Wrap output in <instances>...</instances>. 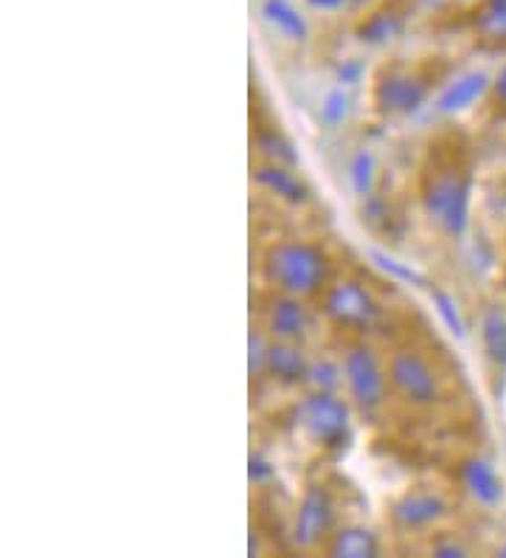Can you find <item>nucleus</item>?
I'll use <instances>...</instances> for the list:
<instances>
[{"label":"nucleus","mask_w":506,"mask_h":558,"mask_svg":"<svg viewBox=\"0 0 506 558\" xmlns=\"http://www.w3.org/2000/svg\"><path fill=\"white\" fill-rule=\"evenodd\" d=\"M431 300H433V307H436L439 319H442L447 325V330H451V333L456 336V339H465L467 327H465V319H461L459 305H456V300H453V296H447V293L442 291V288H433Z\"/></svg>","instance_id":"obj_22"},{"label":"nucleus","mask_w":506,"mask_h":558,"mask_svg":"<svg viewBox=\"0 0 506 558\" xmlns=\"http://www.w3.org/2000/svg\"><path fill=\"white\" fill-rule=\"evenodd\" d=\"M388 384L414 409H431L442 398V384L425 355L417 350H399L388 361Z\"/></svg>","instance_id":"obj_3"},{"label":"nucleus","mask_w":506,"mask_h":558,"mask_svg":"<svg viewBox=\"0 0 506 558\" xmlns=\"http://www.w3.org/2000/svg\"><path fill=\"white\" fill-rule=\"evenodd\" d=\"M476 32L493 43H506V0H484L476 12Z\"/></svg>","instance_id":"obj_19"},{"label":"nucleus","mask_w":506,"mask_h":558,"mask_svg":"<svg viewBox=\"0 0 506 558\" xmlns=\"http://www.w3.org/2000/svg\"><path fill=\"white\" fill-rule=\"evenodd\" d=\"M310 364L312 361L304 355L296 341H276L268 350V375L276 378L279 384L296 387L310 378Z\"/></svg>","instance_id":"obj_12"},{"label":"nucleus","mask_w":506,"mask_h":558,"mask_svg":"<svg viewBox=\"0 0 506 558\" xmlns=\"http://www.w3.org/2000/svg\"><path fill=\"white\" fill-rule=\"evenodd\" d=\"M392 517L403 531H422L447 517V502L433 490H411L399 502H394Z\"/></svg>","instance_id":"obj_9"},{"label":"nucleus","mask_w":506,"mask_h":558,"mask_svg":"<svg viewBox=\"0 0 506 558\" xmlns=\"http://www.w3.org/2000/svg\"><path fill=\"white\" fill-rule=\"evenodd\" d=\"M326 553L332 558H374L380 553V545L374 533L351 524V527H341V531L332 533Z\"/></svg>","instance_id":"obj_15"},{"label":"nucleus","mask_w":506,"mask_h":558,"mask_svg":"<svg viewBox=\"0 0 506 558\" xmlns=\"http://www.w3.org/2000/svg\"><path fill=\"white\" fill-rule=\"evenodd\" d=\"M257 150L273 163H287V167L298 163L296 147H293V144L287 142L282 133H279V130H259V133H257Z\"/></svg>","instance_id":"obj_20"},{"label":"nucleus","mask_w":506,"mask_h":558,"mask_svg":"<svg viewBox=\"0 0 506 558\" xmlns=\"http://www.w3.org/2000/svg\"><path fill=\"white\" fill-rule=\"evenodd\" d=\"M262 14L264 21L270 26H276V32H282L287 40H307L310 35V26H307V17L293 7L291 0H264L262 3Z\"/></svg>","instance_id":"obj_16"},{"label":"nucleus","mask_w":506,"mask_h":558,"mask_svg":"<svg viewBox=\"0 0 506 558\" xmlns=\"http://www.w3.org/2000/svg\"><path fill=\"white\" fill-rule=\"evenodd\" d=\"M248 477H250V483H257V485L268 483V480L273 477V465H270V460H264L262 454H250Z\"/></svg>","instance_id":"obj_27"},{"label":"nucleus","mask_w":506,"mask_h":558,"mask_svg":"<svg viewBox=\"0 0 506 558\" xmlns=\"http://www.w3.org/2000/svg\"><path fill=\"white\" fill-rule=\"evenodd\" d=\"M307 307H304L301 296H291V293H279L268 305V316H264V327L276 341H301L307 336Z\"/></svg>","instance_id":"obj_10"},{"label":"nucleus","mask_w":506,"mask_h":558,"mask_svg":"<svg viewBox=\"0 0 506 558\" xmlns=\"http://www.w3.org/2000/svg\"><path fill=\"white\" fill-rule=\"evenodd\" d=\"M428 99V82L414 74H385L374 85V105L385 117H408Z\"/></svg>","instance_id":"obj_8"},{"label":"nucleus","mask_w":506,"mask_h":558,"mask_svg":"<svg viewBox=\"0 0 506 558\" xmlns=\"http://www.w3.org/2000/svg\"><path fill=\"white\" fill-rule=\"evenodd\" d=\"M451 3L459 9H476V7H481L484 0H451Z\"/></svg>","instance_id":"obj_32"},{"label":"nucleus","mask_w":506,"mask_h":558,"mask_svg":"<svg viewBox=\"0 0 506 558\" xmlns=\"http://www.w3.org/2000/svg\"><path fill=\"white\" fill-rule=\"evenodd\" d=\"M324 316L337 327L369 330L380 319V305L360 282L344 279V282L330 286V291L324 293Z\"/></svg>","instance_id":"obj_5"},{"label":"nucleus","mask_w":506,"mask_h":558,"mask_svg":"<svg viewBox=\"0 0 506 558\" xmlns=\"http://www.w3.org/2000/svg\"><path fill=\"white\" fill-rule=\"evenodd\" d=\"M344 381L351 401L363 412H374L385 401V373L371 348H351L344 359Z\"/></svg>","instance_id":"obj_6"},{"label":"nucleus","mask_w":506,"mask_h":558,"mask_svg":"<svg viewBox=\"0 0 506 558\" xmlns=\"http://www.w3.org/2000/svg\"><path fill=\"white\" fill-rule=\"evenodd\" d=\"M481 341H484L486 359L495 367H506V314L501 307H486L481 319Z\"/></svg>","instance_id":"obj_18"},{"label":"nucleus","mask_w":506,"mask_h":558,"mask_svg":"<svg viewBox=\"0 0 506 558\" xmlns=\"http://www.w3.org/2000/svg\"><path fill=\"white\" fill-rule=\"evenodd\" d=\"M351 99L344 88H335L324 96V105H321V122L326 128H337V124H344L346 117H349Z\"/></svg>","instance_id":"obj_24"},{"label":"nucleus","mask_w":506,"mask_h":558,"mask_svg":"<svg viewBox=\"0 0 506 558\" xmlns=\"http://www.w3.org/2000/svg\"><path fill=\"white\" fill-rule=\"evenodd\" d=\"M264 279L279 293L316 296L330 279V257L318 245L304 240H282L264 254Z\"/></svg>","instance_id":"obj_1"},{"label":"nucleus","mask_w":506,"mask_h":558,"mask_svg":"<svg viewBox=\"0 0 506 558\" xmlns=\"http://www.w3.org/2000/svg\"><path fill=\"white\" fill-rule=\"evenodd\" d=\"M332 524H335V505H332L330 490L324 485H310L304 490L301 502H298L293 542L301 550H312L330 536Z\"/></svg>","instance_id":"obj_7"},{"label":"nucleus","mask_w":506,"mask_h":558,"mask_svg":"<svg viewBox=\"0 0 506 558\" xmlns=\"http://www.w3.org/2000/svg\"><path fill=\"white\" fill-rule=\"evenodd\" d=\"M307 381L318 389V392H335L344 381V367H337L335 361L330 359H321V361H312L310 364V378Z\"/></svg>","instance_id":"obj_23"},{"label":"nucleus","mask_w":506,"mask_h":558,"mask_svg":"<svg viewBox=\"0 0 506 558\" xmlns=\"http://www.w3.org/2000/svg\"><path fill=\"white\" fill-rule=\"evenodd\" d=\"M360 76H363V62L358 60H344V65L337 69V82L341 85H358Z\"/></svg>","instance_id":"obj_29"},{"label":"nucleus","mask_w":506,"mask_h":558,"mask_svg":"<svg viewBox=\"0 0 506 558\" xmlns=\"http://www.w3.org/2000/svg\"><path fill=\"white\" fill-rule=\"evenodd\" d=\"M371 259L378 263L380 271H385L388 277L399 279V282H405V286H425V279L419 277L417 271H414L411 266H405V263H399V259L388 257L385 252H378V248H371Z\"/></svg>","instance_id":"obj_25"},{"label":"nucleus","mask_w":506,"mask_h":558,"mask_svg":"<svg viewBox=\"0 0 506 558\" xmlns=\"http://www.w3.org/2000/svg\"><path fill=\"white\" fill-rule=\"evenodd\" d=\"M254 181H257L262 190H268L270 195H276L279 201L293 206H301L310 201V190L304 184L301 178L287 167V163H262L254 170Z\"/></svg>","instance_id":"obj_11"},{"label":"nucleus","mask_w":506,"mask_h":558,"mask_svg":"<svg viewBox=\"0 0 506 558\" xmlns=\"http://www.w3.org/2000/svg\"><path fill=\"white\" fill-rule=\"evenodd\" d=\"M298 421L312 440L326 449H344L349 440V409L335 392H316L298 407Z\"/></svg>","instance_id":"obj_4"},{"label":"nucleus","mask_w":506,"mask_h":558,"mask_svg":"<svg viewBox=\"0 0 506 558\" xmlns=\"http://www.w3.org/2000/svg\"><path fill=\"white\" fill-rule=\"evenodd\" d=\"M433 556H439V558H465L467 550L461 545H456V542H439V545L433 547Z\"/></svg>","instance_id":"obj_30"},{"label":"nucleus","mask_w":506,"mask_h":558,"mask_svg":"<svg viewBox=\"0 0 506 558\" xmlns=\"http://www.w3.org/2000/svg\"><path fill=\"white\" fill-rule=\"evenodd\" d=\"M461 485L467 488L476 502L481 505H498L501 497H504V485H501L498 474L486 460H467L459 469Z\"/></svg>","instance_id":"obj_14"},{"label":"nucleus","mask_w":506,"mask_h":558,"mask_svg":"<svg viewBox=\"0 0 506 558\" xmlns=\"http://www.w3.org/2000/svg\"><path fill=\"white\" fill-rule=\"evenodd\" d=\"M490 88V76L484 71H470V74H461L459 80H453L442 96L436 99V110L442 117H453V113H461V110L472 108L479 102L481 96Z\"/></svg>","instance_id":"obj_13"},{"label":"nucleus","mask_w":506,"mask_h":558,"mask_svg":"<svg viewBox=\"0 0 506 558\" xmlns=\"http://www.w3.org/2000/svg\"><path fill=\"white\" fill-rule=\"evenodd\" d=\"M366 3V0H307V7L316 12H344V9H355Z\"/></svg>","instance_id":"obj_28"},{"label":"nucleus","mask_w":506,"mask_h":558,"mask_svg":"<svg viewBox=\"0 0 506 558\" xmlns=\"http://www.w3.org/2000/svg\"><path fill=\"white\" fill-rule=\"evenodd\" d=\"M268 350H270V344L264 341L262 330H250V336H248L250 378H262V375L268 373Z\"/></svg>","instance_id":"obj_26"},{"label":"nucleus","mask_w":506,"mask_h":558,"mask_svg":"<svg viewBox=\"0 0 506 558\" xmlns=\"http://www.w3.org/2000/svg\"><path fill=\"white\" fill-rule=\"evenodd\" d=\"M493 85H495V96H498V102L506 108V69H501V74L495 76Z\"/></svg>","instance_id":"obj_31"},{"label":"nucleus","mask_w":506,"mask_h":558,"mask_svg":"<svg viewBox=\"0 0 506 558\" xmlns=\"http://www.w3.org/2000/svg\"><path fill=\"white\" fill-rule=\"evenodd\" d=\"M374 172H378V163H374V156L369 150H358L349 161V181L355 195L360 198H369L374 192Z\"/></svg>","instance_id":"obj_21"},{"label":"nucleus","mask_w":506,"mask_h":558,"mask_svg":"<svg viewBox=\"0 0 506 558\" xmlns=\"http://www.w3.org/2000/svg\"><path fill=\"white\" fill-rule=\"evenodd\" d=\"M422 209L428 218L447 232L461 238L470 223V178L456 167H442L425 175L422 184Z\"/></svg>","instance_id":"obj_2"},{"label":"nucleus","mask_w":506,"mask_h":558,"mask_svg":"<svg viewBox=\"0 0 506 558\" xmlns=\"http://www.w3.org/2000/svg\"><path fill=\"white\" fill-rule=\"evenodd\" d=\"M501 556H506V547H504V550H501Z\"/></svg>","instance_id":"obj_33"},{"label":"nucleus","mask_w":506,"mask_h":558,"mask_svg":"<svg viewBox=\"0 0 506 558\" xmlns=\"http://www.w3.org/2000/svg\"><path fill=\"white\" fill-rule=\"evenodd\" d=\"M405 17L397 9H378L371 12L363 23L358 26L360 40L369 43V46H385V43L397 40L403 35Z\"/></svg>","instance_id":"obj_17"}]
</instances>
